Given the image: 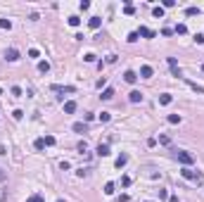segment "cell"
Instances as JSON below:
<instances>
[{"label": "cell", "mask_w": 204, "mask_h": 202, "mask_svg": "<svg viewBox=\"0 0 204 202\" xmlns=\"http://www.w3.org/2000/svg\"><path fill=\"white\" fill-rule=\"evenodd\" d=\"M0 95H2V88H0Z\"/></svg>", "instance_id": "41"}, {"label": "cell", "mask_w": 204, "mask_h": 202, "mask_svg": "<svg viewBox=\"0 0 204 202\" xmlns=\"http://www.w3.org/2000/svg\"><path fill=\"white\" fill-rule=\"evenodd\" d=\"M71 129L76 131V133H86V131H88V124H83V121H76Z\"/></svg>", "instance_id": "6"}, {"label": "cell", "mask_w": 204, "mask_h": 202, "mask_svg": "<svg viewBox=\"0 0 204 202\" xmlns=\"http://www.w3.org/2000/svg\"><path fill=\"white\" fill-rule=\"evenodd\" d=\"M5 178H7V174H5V171H2V169H0V183H2V181H5Z\"/></svg>", "instance_id": "39"}, {"label": "cell", "mask_w": 204, "mask_h": 202, "mask_svg": "<svg viewBox=\"0 0 204 202\" xmlns=\"http://www.w3.org/2000/svg\"><path fill=\"white\" fill-rule=\"evenodd\" d=\"M33 145H36V150H43V147H45V138H38Z\"/></svg>", "instance_id": "26"}, {"label": "cell", "mask_w": 204, "mask_h": 202, "mask_svg": "<svg viewBox=\"0 0 204 202\" xmlns=\"http://www.w3.org/2000/svg\"><path fill=\"white\" fill-rule=\"evenodd\" d=\"M83 60H86V62H95V55H93V52H88V55L83 57Z\"/></svg>", "instance_id": "37"}, {"label": "cell", "mask_w": 204, "mask_h": 202, "mask_svg": "<svg viewBox=\"0 0 204 202\" xmlns=\"http://www.w3.org/2000/svg\"><path fill=\"white\" fill-rule=\"evenodd\" d=\"M152 14H154L157 19H161V17H164V7H154V10H152Z\"/></svg>", "instance_id": "21"}, {"label": "cell", "mask_w": 204, "mask_h": 202, "mask_svg": "<svg viewBox=\"0 0 204 202\" xmlns=\"http://www.w3.org/2000/svg\"><path fill=\"white\" fill-rule=\"evenodd\" d=\"M5 60H7V62H17V60H19V52L14 50V48H10L7 52H5Z\"/></svg>", "instance_id": "2"}, {"label": "cell", "mask_w": 204, "mask_h": 202, "mask_svg": "<svg viewBox=\"0 0 204 202\" xmlns=\"http://www.w3.org/2000/svg\"><path fill=\"white\" fill-rule=\"evenodd\" d=\"M38 72H40V74H48V72H50V62H48V60L38 62Z\"/></svg>", "instance_id": "10"}, {"label": "cell", "mask_w": 204, "mask_h": 202, "mask_svg": "<svg viewBox=\"0 0 204 202\" xmlns=\"http://www.w3.org/2000/svg\"><path fill=\"white\" fill-rule=\"evenodd\" d=\"M26 202H45V197H43L40 193H36V195H31V197H29Z\"/></svg>", "instance_id": "17"}, {"label": "cell", "mask_w": 204, "mask_h": 202, "mask_svg": "<svg viewBox=\"0 0 204 202\" xmlns=\"http://www.w3.org/2000/svg\"><path fill=\"white\" fill-rule=\"evenodd\" d=\"M176 159H178L183 166H190L192 162H195V157L190 155V152H185V150H178V152H176Z\"/></svg>", "instance_id": "1"}, {"label": "cell", "mask_w": 204, "mask_h": 202, "mask_svg": "<svg viewBox=\"0 0 204 202\" xmlns=\"http://www.w3.org/2000/svg\"><path fill=\"white\" fill-rule=\"evenodd\" d=\"M109 119H112V114H109V112H102V114H100V121H102V124H107Z\"/></svg>", "instance_id": "25"}, {"label": "cell", "mask_w": 204, "mask_h": 202, "mask_svg": "<svg viewBox=\"0 0 204 202\" xmlns=\"http://www.w3.org/2000/svg\"><path fill=\"white\" fill-rule=\"evenodd\" d=\"M171 100H173L171 93H161V95H159V105H171Z\"/></svg>", "instance_id": "8"}, {"label": "cell", "mask_w": 204, "mask_h": 202, "mask_svg": "<svg viewBox=\"0 0 204 202\" xmlns=\"http://www.w3.org/2000/svg\"><path fill=\"white\" fill-rule=\"evenodd\" d=\"M100 98H102V100H112V98H114V88H105Z\"/></svg>", "instance_id": "13"}, {"label": "cell", "mask_w": 204, "mask_h": 202, "mask_svg": "<svg viewBox=\"0 0 204 202\" xmlns=\"http://www.w3.org/2000/svg\"><path fill=\"white\" fill-rule=\"evenodd\" d=\"M138 31H131V33H128V38H126V41H128V43H135V41H138Z\"/></svg>", "instance_id": "20"}, {"label": "cell", "mask_w": 204, "mask_h": 202, "mask_svg": "<svg viewBox=\"0 0 204 202\" xmlns=\"http://www.w3.org/2000/svg\"><path fill=\"white\" fill-rule=\"evenodd\" d=\"M169 124H180V114H169Z\"/></svg>", "instance_id": "23"}, {"label": "cell", "mask_w": 204, "mask_h": 202, "mask_svg": "<svg viewBox=\"0 0 204 202\" xmlns=\"http://www.w3.org/2000/svg\"><path fill=\"white\" fill-rule=\"evenodd\" d=\"M79 24H81L79 17H69V26H79Z\"/></svg>", "instance_id": "28"}, {"label": "cell", "mask_w": 204, "mask_h": 202, "mask_svg": "<svg viewBox=\"0 0 204 202\" xmlns=\"http://www.w3.org/2000/svg\"><path fill=\"white\" fill-rule=\"evenodd\" d=\"M128 100H131V102H140V100H142V93H140V91H131Z\"/></svg>", "instance_id": "12"}, {"label": "cell", "mask_w": 204, "mask_h": 202, "mask_svg": "<svg viewBox=\"0 0 204 202\" xmlns=\"http://www.w3.org/2000/svg\"><path fill=\"white\" fill-rule=\"evenodd\" d=\"M69 166H71V164H69V162H67V159H64V162H60V169H62V171H67Z\"/></svg>", "instance_id": "36"}, {"label": "cell", "mask_w": 204, "mask_h": 202, "mask_svg": "<svg viewBox=\"0 0 204 202\" xmlns=\"http://www.w3.org/2000/svg\"><path fill=\"white\" fill-rule=\"evenodd\" d=\"M169 202H180V200H178V195H171V197H169Z\"/></svg>", "instance_id": "40"}, {"label": "cell", "mask_w": 204, "mask_h": 202, "mask_svg": "<svg viewBox=\"0 0 204 202\" xmlns=\"http://www.w3.org/2000/svg\"><path fill=\"white\" fill-rule=\"evenodd\" d=\"M76 112V102L69 100V102H64V114H74Z\"/></svg>", "instance_id": "7"}, {"label": "cell", "mask_w": 204, "mask_h": 202, "mask_svg": "<svg viewBox=\"0 0 204 202\" xmlns=\"http://www.w3.org/2000/svg\"><path fill=\"white\" fill-rule=\"evenodd\" d=\"M114 188H116L114 183H107L105 185V195H114Z\"/></svg>", "instance_id": "22"}, {"label": "cell", "mask_w": 204, "mask_h": 202, "mask_svg": "<svg viewBox=\"0 0 204 202\" xmlns=\"http://www.w3.org/2000/svg\"><path fill=\"white\" fill-rule=\"evenodd\" d=\"M126 164H128V155H119L116 157V162H114L116 169H121V166H126Z\"/></svg>", "instance_id": "4"}, {"label": "cell", "mask_w": 204, "mask_h": 202, "mask_svg": "<svg viewBox=\"0 0 204 202\" xmlns=\"http://www.w3.org/2000/svg\"><path fill=\"white\" fill-rule=\"evenodd\" d=\"M12 117H14V119H21V117H24V112H21V110H14V112H12Z\"/></svg>", "instance_id": "34"}, {"label": "cell", "mask_w": 204, "mask_h": 202, "mask_svg": "<svg viewBox=\"0 0 204 202\" xmlns=\"http://www.w3.org/2000/svg\"><path fill=\"white\" fill-rule=\"evenodd\" d=\"M187 86H190V88H192V91H195V93H199V95H204V88H202V86H197V83H192V81H187Z\"/></svg>", "instance_id": "16"}, {"label": "cell", "mask_w": 204, "mask_h": 202, "mask_svg": "<svg viewBox=\"0 0 204 202\" xmlns=\"http://www.w3.org/2000/svg\"><path fill=\"white\" fill-rule=\"evenodd\" d=\"M152 74H154V69H152L150 64H142L140 67V76H142V79H150Z\"/></svg>", "instance_id": "3"}, {"label": "cell", "mask_w": 204, "mask_h": 202, "mask_svg": "<svg viewBox=\"0 0 204 202\" xmlns=\"http://www.w3.org/2000/svg\"><path fill=\"white\" fill-rule=\"evenodd\" d=\"M48 145H55V136H45V147Z\"/></svg>", "instance_id": "30"}, {"label": "cell", "mask_w": 204, "mask_h": 202, "mask_svg": "<svg viewBox=\"0 0 204 202\" xmlns=\"http://www.w3.org/2000/svg\"><path fill=\"white\" fill-rule=\"evenodd\" d=\"M88 24H90V29H100L102 19H100V17H90V21H88Z\"/></svg>", "instance_id": "15"}, {"label": "cell", "mask_w": 204, "mask_h": 202, "mask_svg": "<svg viewBox=\"0 0 204 202\" xmlns=\"http://www.w3.org/2000/svg\"><path fill=\"white\" fill-rule=\"evenodd\" d=\"M176 33L185 36V33H187V26H185V24H176Z\"/></svg>", "instance_id": "18"}, {"label": "cell", "mask_w": 204, "mask_h": 202, "mask_svg": "<svg viewBox=\"0 0 204 202\" xmlns=\"http://www.w3.org/2000/svg\"><path fill=\"white\" fill-rule=\"evenodd\" d=\"M0 26L10 31V29H12V21H10V19H0Z\"/></svg>", "instance_id": "24"}, {"label": "cell", "mask_w": 204, "mask_h": 202, "mask_svg": "<svg viewBox=\"0 0 204 202\" xmlns=\"http://www.w3.org/2000/svg\"><path fill=\"white\" fill-rule=\"evenodd\" d=\"M121 185H124V188H128V185H131V176H124V178H121Z\"/></svg>", "instance_id": "32"}, {"label": "cell", "mask_w": 204, "mask_h": 202, "mask_svg": "<svg viewBox=\"0 0 204 202\" xmlns=\"http://www.w3.org/2000/svg\"><path fill=\"white\" fill-rule=\"evenodd\" d=\"M202 72H204V64H202Z\"/></svg>", "instance_id": "43"}, {"label": "cell", "mask_w": 204, "mask_h": 202, "mask_svg": "<svg viewBox=\"0 0 204 202\" xmlns=\"http://www.w3.org/2000/svg\"><path fill=\"white\" fill-rule=\"evenodd\" d=\"M124 79H126L128 83H135V81H138V74H135V72H126V74H124Z\"/></svg>", "instance_id": "14"}, {"label": "cell", "mask_w": 204, "mask_h": 202, "mask_svg": "<svg viewBox=\"0 0 204 202\" xmlns=\"http://www.w3.org/2000/svg\"><path fill=\"white\" fill-rule=\"evenodd\" d=\"M57 202H64V200H57Z\"/></svg>", "instance_id": "42"}, {"label": "cell", "mask_w": 204, "mask_h": 202, "mask_svg": "<svg viewBox=\"0 0 204 202\" xmlns=\"http://www.w3.org/2000/svg\"><path fill=\"white\" fill-rule=\"evenodd\" d=\"M38 55H40V52H38L36 48H31V50H29V57H33V60H36V57H38Z\"/></svg>", "instance_id": "35"}, {"label": "cell", "mask_w": 204, "mask_h": 202, "mask_svg": "<svg viewBox=\"0 0 204 202\" xmlns=\"http://www.w3.org/2000/svg\"><path fill=\"white\" fill-rule=\"evenodd\" d=\"M185 14H187V17H195V14H199V7H187Z\"/></svg>", "instance_id": "19"}, {"label": "cell", "mask_w": 204, "mask_h": 202, "mask_svg": "<svg viewBox=\"0 0 204 202\" xmlns=\"http://www.w3.org/2000/svg\"><path fill=\"white\" fill-rule=\"evenodd\" d=\"M52 91H57V93H74V86H52Z\"/></svg>", "instance_id": "11"}, {"label": "cell", "mask_w": 204, "mask_h": 202, "mask_svg": "<svg viewBox=\"0 0 204 202\" xmlns=\"http://www.w3.org/2000/svg\"><path fill=\"white\" fill-rule=\"evenodd\" d=\"M98 155L100 157H107V155H109V145H107V143H100V145H98Z\"/></svg>", "instance_id": "9"}, {"label": "cell", "mask_w": 204, "mask_h": 202, "mask_svg": "<svg viewBox=\"0 0 204 202\" xmlns=\"http://www.w3.org/2000/svg\"><path fill=\"white\" fill-rule=\"evenodd\" d=\"M86 150H88V143H86V140H81V143H79V152H86Z\"/></svg>", "instance_id": "29"}, {"label": "cell", "mask_w": 204, "mask_h": 202, "mask_svg": "<svg viewBox=\"0 0 204 202\" xmlns=\"http://www.w3.org/2000/svg\"><path fill=\"white\" fill-rule=\"evenodd\" d=\"M159 143H161V145H169L171 138H169V136H159Z\"/></svg>", "instance_id": "31"}, {"label": "cell", "mask_w": 204, "mask_h": 202, "mask_svg": "<svg viewBox=\"0 0 204 202\" xmlns=\"http://www.w3.org/2000/svg\"><path fill=\"white\" fill-rule=\"evenodd\" d=\"M138 36H142V38H154V31H152V29H147V26H140Z\"/></svg>", "instance_id": "5"}, {"label": "cell", "mask_w": 204, "mask_h": 202, "mask_svg": "<svg viewBox=\"0 0 204 202\" xmlns=\"http://www.w3.org/2000/svg\"><path fill=\"white\" fill-rule=\"evenodd\" d=\"M195 41H197V45H202V43H204V36H202V33H197Z\"/></svg>", "instance_id": "38"}, {"label": "cell", "mask_w": 204, "mask_h": 202, "mask_svg": "<svg viewBox=\"0 0 204 202\" xmlns=\"http://www.w3.org/2000/svg\"><path fill=\"white\" fill-rule=\"evenodd\" d=\"M124 12H126V14H133L135 10H133V5H128V2H126V7H124Z\"/></svg>", "instance_id": "33"}, {"label": "cell", "mask_w": 204, "mask_h": 202, "mask_svg": "<svg viewBox=\"0 0 204 202\" xmlns=\"http://www.w3.org/2000/svg\"><path fill=\"white\" fill-rule=\"evenodd\" d=\"M12 95H14V98H21V88H19V86H12Z\"/></svg>", "instance_id": "27"}]
</instances>
